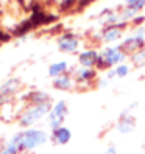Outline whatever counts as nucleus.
Instances as JSON below:
<instances>
[{
	"label": "nucleus",
	"mask_w": 145,
	"mask_h": 154,
	"mask_svg": "<svg viewBox=\"0 0 145 154\" xmlns=\"http://www.w3.org/2000/svg\"><path fill=\"white\" fill-rule=\"evenodd\" d=\"M20 151H19V148L16 146V145H13V143H10L6 148H3V151L0 152V154H19Z\"/></svg>",
	"instance_id": "obj_18"
},
{
	"label": "nucleus",
	"mask_w": 145,
	"mask_h": 154,
	"mask_svg": "<svg viewBox=\"0 0 145 154\" xmlns=\"http://www.w3.org/2000/svg\"><path fill=\"white\" fill-rule=\"evenodd\" d=\"M67 112H69V107L66 101H62V100H59V101H56L52 106V109L49 112V126L52 128V131L61 128L67 117Z\"/></svg>",
	"instance_id": "obj_4"
},
{
	"label": "nucleus",
	"mask_w": 145,
	"mask_h": 154,
	"mask_svg": "<svg viewBox=\"0 0 145 154\" xmlns=\"http://www.w3.org/2000/svg\"><path fill=\"white\" fill-rule=\"evenodd\" d=\"M131 59H133V62L136 66H143L145 64V48L137 51V53H134V55L131 56Z\"/></svg>",
	"instance_id": "obj_17"
},
{
	"label": "nucleus",
	"mask_w": 145,
	"mask_h": 154,
	"mask_svg": "<svg viewBox=\"0 0 145 154\" xmlns=\"http://www.w3.org/2000/svg\"><path fill=\"white\" fill-rule=\"evenodd\" d=\"M137 0H123V3L126 5V6H130V5H133V3H136Z\"/></svg>",
	"instance_id": "obj_20"
},
{
	"label": "nucleus",
	"mask_w": 145,
	"mask_h": 154,
	"mask_svg": "<svg viewBox=\"0 0 145 154\" xmlns=\"http://www.w3.org/2000/svg\"><path fill=\"white\" fill-rule=\"evenodd\" d=\"M130 70H131V67H130L128 64H119V66L114 67L112 73H114V76H117V78H125L126 75L130 73Z\"/></svg>",
	"instance_id": "obj_15"
},
{
	"label": "nucleus",
	"mask_w": 145,
	"mask_h": 154,
	"mask_svg": "<svg viewBox=\"0 0 145 154\" xmlns=\"http://www.w3.org/2000/svg\"><path fill=\"white\" fill-rule=\"evenodd\" d=\"M78 45H80V41L77 36L74 34H64L61 36L59 41H58V47L61 51H66V53H74L78 50Z\"/></svg>",
	"instance_id": "obj_9"
},
{
	"label": "nucleus",
	"mask_w": 145,
	"mask_h": 154,
	"mask_svg": "<svg viewBox=\"0 0 145 154\" xmlns=\"http://www.w3.org/2000/svg\"><path fill=\"white\" fill-rule=\"evenodd\" d=\"M67 69H69V64L66 61H59V62H53V64L49 67V75L55 79L58 76H62L67 73Z\"/></svg>",
	"instance_id": "obj_13"
},
{
	"label": "nucleus",
	"mask_w": 145,
	"mask_h": 154,
	"mask_svg": "<svg viewBox=\"0 0 145 154\" xmlns=\"http://www.w3.org/2000/svg\"><path fill=\"white\" fill-rule=\"evenodd\" d=\"M117 152H119V149H117L115 145H109V146L103 151V154H117Z\"/></svg>",
	"instance_id": "obj_19"
},
{
	"label": "nucleus",
	"mask_w": 145,
	"mask_h": 154,
	"mask_svg": "<svg viewBox=\"0 0 145 154\" xmlns=\"http://www.w3.org/2000/svg\"><path fill=\"white\" fill-rule=\"evenodd\" d=\"M95 73H97V72H95L94 69L80 67V69L75 70L74 78H75L77 83H80V84H87V83H90V81L95 78Z\"/></svg>",
	"instance_id": "obj_10"
},
{
	"label": "nucleus",
	"mask_w": 145,
	"mask_h": 154,
	"mask_svg": "<svg viewBox=\"0 0 145 154\" xmlns=\"http://www.w3.org/2000/svg\"><path fill=\"white\" fill-rule=\"evenodd\" d=\"M47 139H49V135L45 131L28 128V129H25L19 134H16L10 143L16 145V146L19 148V151H33L34 148L44 145L47 142Z\"/></svg>",
	"instance_id": "obj_1"
},
{
	"label": "nucleus",
	"mask_w": 145,
	"mask_h": 154,
	"mask_svg": "<svg viewBox=\"0 0 145 154\" xmlns=\"http://www.w3.org/2000/svg\"><path fill=\"white\" fill-rule=\"evenodd\" d=\"M52 109V104L50 103H45V104H33L31 107H28L22 115H20V125L25 126L27 129L30 128L31 125L38 123L39 120H42L44 117H47L49 112Z\"/></svg>",
	"instance_id": "obj_3"
},
{
	"label": "nucleus",
	"mask_w": 145,
	"mask_h": 154,
	"mask_svg": "<svg viewBox=\"0 0 145 154\" xmlns=\"http://www.w3.org/2000/svg\"><path fill=\"white\" fill-rule=\"evenodd\" d=\"M52 139L53 142H55L56 145H67L72 139V132L69 128H66V126H61V128L55 129L52 134Z\"/></svg>",
	"instance_id": "obj_11"
},
{
	"label": "nucleus",
	"mask_w": 145,
	"mask_h": 154,
	"mask_svg": "<svg viewBox=\"0 0 145 154\" xmlns=\"http://www.w3.org/2000/svg\"><path fill=\"white\" fill-rule=\"evenodd\" d=\"M98 59H100V53L97 50H84L80 53L78 56V62L81 67H87V69H94L95 66H98Z\"/></svg>",
	"instance_id": "obj_8"
},
{
	"label": "nucleus",
	"mask_w": 145,
	"mask_h": 154,
	"mask_svg": "<svg viewBox=\"0 0 145 154\" xmlns=\"http://www.w3.org/2000/svg\"><path fill=\"white\" fill-rule=\"evenodd\" d=\"M31 101L33 104H45V103H50V97L45 94V92H33L31 94Z\"/></svg>",
	"instance_id": "obj_14"
},
{
	"label": "nucleus",
	"mask_w": 145,
	"mask_h": 154,
	"mask_svg": "<svg viewBox=\"0 0 145 154\" xmlns=\"http://www.w3.org/2000/svg\"><path fill=\"white\" fill-rule=\"evenodd\" d=\"M123 26H125V22L108 25L102 33V41L105 44H111V42L119 41L122 38V34H123Z\"/></svg>",
	"instance_id": "obj_6"
},
{
	"label": "nucleus",
	"mask_w": 145,
	"mask_h": 154,
	"mask_svg": "<svg viewBox=\"0 0 145 154\" xmlns=\"http://www.w3.org/2000/svg\"><path fill=\"white\" fill-rule=\"evenodd\" d=\"M126 55L123 53V50L119 47H105L100 51V59H98V67L102 69H109V67H115L119 64H123Z\"/></svg>",
	"instance_id": "obj_2"
},
{
	"label": "nucleus",
	"mask_w": 145,
	"mask_h": 154,
	"mask_svg": "<svg viewBox=\"0 0 145 154\" xmlns=\"http://www.w3.org/2000/svg\"><path fill=\"white\" fill-rule=\"evenodd\" d=\"M19 89V81L17 79H11V81H8V83L2 87V92L3 94H13V92H16V90Z\"/></svg>",
	"instance_id": "obj_16"
},
{
	"label": "nucleus",
	"mask_w": 145,
	"mask_h": 154,
	"mask_svg": "<svg viewBox=\"0 0 145 154\" xmlns=\"http://www.w3.org/2000/svg\"><path fill=\"white\" fill-rule=\"evenodd\" d=\"M120 48L123 50V53L126 56L128 55H134V53H137L140 50L145 48V39L142 34H134V36H130V38H126L122 44H120Z\"/></svg>",
	"instance_id": "obj_5"
},
{
	"label": "nucleus",
	"mask_w": 145,
	"mask_h": 154,
	"mask_svg": "<svg viewBox=\"0 0 145 154\" xmlns=\"http://www.w3.org/2000/svg\"><path fill=\"white\" fill-rule=\"evenodd\" d=\"M75 78L70 76V75H62V76H58L53 79V87L55 89H59V90H70L72 87L75 86Z\"/></svg>",
	"instance_id": "obj_12"
},
{
	"label": "nucleus",
	"mask_w": 145,
	"mask_h": 154,
	"mask_svg": "<svg viewBox=\"0 0 145 154\" xmlns=\"http://www.w3.org/2000/svg\"><path fill=\"white\" fill-rule=\"evenodd\" d=\"M134 128H136V119L128 112V111H125L122 115H120V119H119V122H117V125H115V129L119 131L120 134H131L133 131H134Z\"/></svg>",
	"instance_id": "obj_7"
},
{
	"label": "nucleus",
	"mask_w": 145,
	"mask_h": 154,
	"mask_svg": "<svg viewBox=\"0 0 145 154\" xmlns=\"http://www.w3.org/2000/svg\"><path fill=\"white\" fill-rule=\"evenodd\" d=\"M28 154H36V152H28Z\"/></svg>",
	"instance_id": "obj_21"
}]
</instances>
